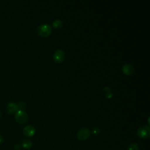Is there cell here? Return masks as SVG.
I'll return each instance as SVG.
<instances>
[{
	"label": "cell",
	"instance_id": "cell-14",
	"mask_svg": "<svg viewBox=\"0 0 150 150\" xmlns=\"http://www.w3.org/2000/svg\"><path fill=\"white\" fill-rule=\"evenodd\" d=\"M17 106H18V110H19V109L23 108L25 107V103L23 101H21V102L17 104Z\"/></svg>",
	"mask_w": 150,
	"mask_h": 150
},
{
	"label": "cell",
	"instance_id": "cell-13",
	"mask_svg": "<svg viewBox=\"0 0 150 150\" xmlns=\"http://www.w3.org/2000/svg\"><path fill=\"white\" fill-rule=\"evenodd\" d=\"M101 131H100V129L98 127H94L92 129V131H91V133L94 135H98L100 133Z\"/></svg>",
	"mask_w": 150,
	"mask_h": 150
},
{
	"label": "cell",
	"instance_id": "cell-8",
	"mask_svg": "<svg viewBox=\"0 0 150 150\" xmlns=\"http://www.w3.org/2000/svg\"><path fill=\"white\" fill-rule=\"evenodd\" d=\"M6 110L9 113L16 112L18 110L17 104L14 103H9L6 106Z\"/></svg>",
	"mask_w": 150,
	"mask_h": 150
},
{
	"label": "cell",
	"instance_id": "cell-15",
	"mask_svg": "<svg viewBox=\"0 0 150 150\" xmlns=\"http://www.w3.org/2000/svg\"><path fill=\"white\" fill-rule=\"evenodd\" d=\"M4 142V137H3L1 135H0V144H3Z\"/></svg>",
	"mask_w": 150,
	"mask_h": 150
},
{
	"label": "cell",
	"instance_id": "cell-12",
	"mask_svg": "<svg viewBox=\"0 0 150 150\" xmlns=\"http://www.w3.org/2000/svg\"><path fill=\"white\" fill-rule=\"evenodd\" d=\"M127 150H139V148L137 144L131 143L128 145Z\"/></svg>",
	"mask_w": 150,
	"mask_h": 150
},
{
	"label": "cell",
	"instance_id": "cell-17",
	"mask_svg": "<svg viewBox=\"0 0 150 150\" xmlns=\"http://www.w3.org/2000/svg\"><path fill=\"white\" fill-rule=\"evenodd\" d=\"M1 111H0V117H1Z\"/></svg>",
	"mask_w": 150,
	"mask_h": 150
},
{
	"label": "cell",
	"instance_id": "cell-1",
	"mask_svg": "<svg viewBox=\"0 0 150 150\" xmlns=\"http://www.w3.org/2000/svg\"><path fill=\"white\" fill-rule=\"evenodd\" d=\"M36 33L42 37L49 36L52 32V27L49 24L43 23L36 28Z\"/></svg>",
	"mask_w": 150,
	"mask_h": 150
},
{
	"label": "cell",
	"instance_id": "cell-11",
	"mask_svg": "<svg viewBox=\"0 0 150 150\" xmlns=\"http://www.w3.org/2000/svg\"><path fill=\"white\" fill-rule=\"evenodd\" d=\"M52 25L55 28H60L63 25V21L60 19H56L53 22Z\"/></svg>",
	"mask_w": 150,
	"mask_h": 150
},
{
	"label": "cell",
	"instance_id": "cell-10",
	"mask_svg": "<svg viewBox=\"0 0 150 150\" xmlns=\"http://www.w3.org/2000/svg\"><path fill=\"white\" fill-rule=\"evenodd\" d=\"M32 145V142L30 139H25L21 142V146L25 149H29Z\"/></svg>",
	"mask_w": 150,
	"mask_h": 150
},
{
	"label": "cell",
	"instance_id": "cell-4",
	"mask_svg": "<svg viewBox=\"0 0 150 150\" xmlns=\"http://www.w3.org/2000/svg\"><path fill=\"white\" fill-rule=\"evenodd\" d=\"M90 136V131L87 128H81L80 129L77 134V137L80 140L84 141L89 138Z\"/></svg>",
	"mask_w": 150,
	"mask_h": 150
},
{
	"label": "cell",
	"instance_id": "cell-2",
	"mask_svg": "<svg viewBox=\"0 0 150 150\" xmlns=\"http://www.w3.org/2000/svg\"><path fill=\"white\" fill-rule=\"evenodd\" d=\"M137 134L138 137L141 138H148L150 136V128L148 125H142L138 128Z\"/></svg>",
	"mask_w": 150,
	"mask_h": 150
},
{
	"label": "cell",
	"instance_id": "cell-6",
	"mask_svg": "<svg viewBox=\"0 0 150 150\" xmlns=\"http://www.w3.org/2000/svg\"><path fill=\"white\" fill-rule=\"evenodd\" d=\"M23 133L26 137H32L35 133V128L31 125H27L23 128Z\"/></svg>",
	"mask_w": 150,
	"mask_h": 150
},
{
	"label": "cell",
	"instance_id": "cell-5",
	"mask_svg": "<svg viewBox=\"0 0 150 150\" xmlns=\"http://www.w3.org/2000/svg\"><path fill=\"white\" fill-rule=\"evenodd\" d=\"M64 57H65V53L62 49H59L54 51L53 53V59L57 63L62 62L64 60Z\"/></svg>",
	"mask_w": 150,
	"mask_h": 150
},
{
	"label": "cell",
	"instance_id": "cell-7",
	"mask_svg": "<svg viewBox=\"0 0 150 150\" xmlns=\"http://www.w3.org/2000/svg\"><path fill=\"white\" fill-rule=\"evenodd\" d=\"M122 70L123 73L127 75H131L134 71V68L133 66L129 63H125L122 66Z\"/></svg>",
	"mask_w": 150,
	"mask_h": 150
},
{
	"label": "cell",
	"instance_id": "cell-16",
	"mask_svg": "<svg viewBox=\"0 0 150 150\" xmlns=\"http://www.w3.org/2000/svg\"><path fill=\"white\" fill-rule=\"evenodd\" d=\"M15 149H19V148H20V145L19 144H16L15 145Z\"/></svg>",
	"mask_w": 150,
	"mask_h": 150
},
{
	"label": "cell",
	"instance_id": "cell-9",
	"mask_svg": "<svg viewBox=\"0 0 150 150\" xmlns=\"http://www.w3.org/2000/svg\"><path fill=\"white\" fill-rule=\"evenodd\" d=\"M103 91L104 93L105 96L108 98H111L113 96V93L111 88L109 87L105 86L103 88Z\"/></svg>",
	"mask_w": 150,
	"mask_h": 150
},
{
	"label": "cell",
	"instance_id": "cell-3",
	"mask_svg": "<svg viewBox=\"0 0 150 150\" xmlns=\"http://www.w3.org/2000/svg\"><path fill=\"white\" fill-rule=\"evenodd\" d=\"M15 118L17 122H18L19 124H22L25 123L27 121L28 116L27 113L25 111L22 110H19L15 112Z\"/></svg>",
	"mask_w": 150,
	"mask_h": 150
}]
</instances>
